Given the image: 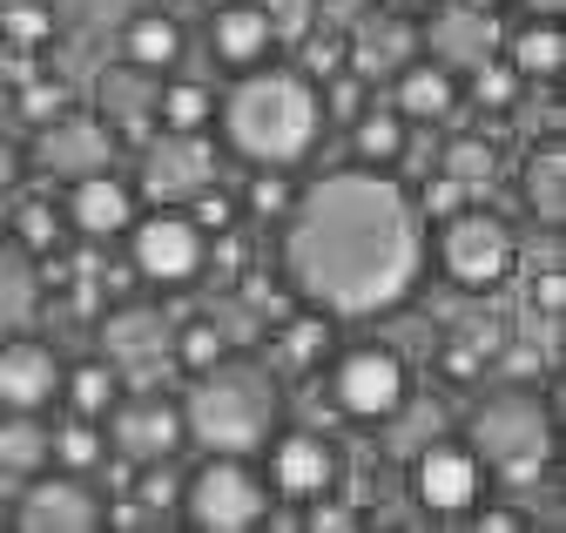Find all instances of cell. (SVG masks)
Here are the masks:
<instances>
[{"label":"cell","instance_id":"7a4b0ae2","mask_svg":"<svg viewBox=\"0 0 566 533\" xmlns=\"http://www.w3.org/2000/svg\"><path fill=\"white\" fill-rule=\"evenodd\" d=\"M217 128H223V143L243 163H256V169H291L324 136V95H317L311 75L256 61V69H237V88L217 102Z\"/></svg>","mask_w":566,"mask_h":533},{"label":"cell","instance_id":"c3c4849f","mask_svg":"<svg viewBox=\"0 0 566 533\" xmlns=\"http://www.w3.org/2000/svg\"><path fill=\"white\" fill-rule=\"evenodd\" d=\"M459 8H472V14H500V0H459Z\"/></svg>","mask_w":566,"mask_h":533},{"label":"cell","instance_id":"7402d4cb","mask_svg":"<svg viewBox=\"0 0 566 533\" xmlns=\"http://www.w3.org/2000/svg\"><path fill=\"white\" fill-rule=\"evenodd\" d=\"M122 61H128V69H149V75H169L176 61H182V28H176V14H156V8L128 14V28H122Z\"/></svg>","mask_w":566,"mask_h":533},{"label":"cell","instance_id":"836d02e7","mask_svg":"<svg viewBox=\"0 0 566 533\" xmlns=\"http://www.w3.org/2000/svg\"><path fill=\"white\" fill-rule=\"evenodd\" d=\"M472 102L492 108V115H506L520 102V75H513V61H500V48H492L485 61H472Z\"/></svg>","mask_w":566,"mask_h":533},{"label":"cell","instance_id":"b9f144b4","mask_svg":"<svg viewBox=\"0 0 566 533\" xmlns=\"http://www.w3.org/2000/svg\"><path fill=\"white\" fill-rule=\"evenodd\" d=\"M439 372H446L452 385H479V378H485V345H472V338H446Z\"/></svg>","mask_w":566,"mask_h":533},{"label":"cell","instance_id":"f546056e","mask_svg":"<svg viewBox=\"0 0 566 533\" xmlns=\"http://www.w3.org/2000/svg\"><path fill=\"white\" fill-rule=\"evenodd\" d=\"M8 237H14L28 257H48V250H61V243H67V217H61L54 196H28V203H14Z\"/></svg>","mask_w":566,"mask_h":533},{"label":"cell","instance_id":"484cf974","mask_svg":"<svg viewBox=\"0 0 566 533\" xmlns=\"http://www.w3.org/2000/svg\"><path fill=\"white\" fill-rule=\"evenodd\" d=\"M48 466V426L34 412H8L0 419V473L8 480H34Z\"/></svg>","mask_w":566,"mask_h":533},{"label":"cell","instance_id":"52a82bcc","mask_svg":"<svg viewBox=\"0 0 566 533\" xmlns=\"http://www.w3.org/2000/svg\"><path fill=\"white\" fill-rule=\"evenodd\" d=\"M128 237V263H135V278H149L156 291H182L202 278V250L209 237L196 230V217L182 203H156L149 217L135 210V223L122 230Z\"/></svg>","mask_w":566,"mask_h":533},{"label":"cell","instance_id":"ac0fdd59","mask_svg":"<svg viewBox=\"0 0 566 533\" xmlns=\"http://www.w3.org/2000/svg\"><path fill=\"white\" fill-rule=\"evenodd\" d=\"M270 21L256 0H217V14H209V54L223 61V69H256L270 54Z\"/></svg>","mask_w":566,"mask_h":533},{"label":"cell","instance_id":"e0dca14e","mask_svg":"<svg viewBox=\"0 0 566 533\" xmlns=\"http://www.w3.org/2000/svg\"><path fill=\"white\" fill-rule=\"evenodd\" d=\"M61 391V358L41 338H0V412H41Z\"/></svg>","mask_w":566,"mask_h":533},{"label":"cell","instance_id":"60d3db41","mask_svg":"<svg viewBox=\"0 0 566 533\" xmlns=\"http://www.w3.org/2000/svg\"><path fill=\"white\" fill-rule=\"evenodd\" d=\"M182 210L196 217V230H202V237H217V230H230V223H237V196H230L223 182H209V189H196V196H189Z\"/></svg>","mask_w":566,"mask_h":533},{"label":"cell","instance_id":"5b68a950","mask_svg":"<svg viewBox=\"0 0 566 533\" xmlns=\"http://www.w3.org/2000/svg\"><path fill=\"white\" fill-rule=\"evenodd\" d=\"M176 506H182L189 526H202V533H250V526L270 520V487H263V473H256L250 459L209 452L196 473L182 480V500H176Z\"/></svg>","mask_w":566,"mask_h":533},{"label":"cell","instance_id":"e575fe53","mask_svg":"<svg viewBox=\"0 0 566 533\" xmlns=\"http://www.w3.org/2000/svg\"><path fill=\"white\" fill-rule=\"evenodd\" d=\"M472 203V189L459 182V176H446V169H432L418 182V196H411V210H418V223H446V217H459Z\"/></svg>","mask_w":566,"mask_h":533},{"label":"cell","instance_id":"ba28073f","mask_svg":"<svg viewBox=\"0 0 566 533\" xmlns=\"http://www.w3.org/2000/svg\"><path fill=\"white\" fill-rule=\"evenodd\" d=\"M324 391H331V406H337L344 419L378 426V419H398V412H405L411 372H405V358H398L391 345H350V352H337Z\"/></svg>","mask_w":566,"mask_h":533},{"label":"cell","instance_id":"8d00e7d4","mask_svg":"<svg viewBox=\"0 0 566 533\" xmlns=\"http://www.w3.org/2000/svg\"><path fill=\"white\" fill-rule=\"evenodd\" d=\"M256 8L270 21V41H283V48H297L317 28V0H256Z\"/></svg>","mask_w":566,"mask_h":533},{"label":"cell","instance_id":"83f0119b","mask_svg":"<svg viewBox=\"0 0 566 533\" xmlns=\"http://www.w3.org/2000/svg\"><path fill=\"white\" fill-rule=\"evenodd\" d=\"M217 358H230V331L217 317H189V324H169V365L189 378V372H209Z\"/></svg>","mask_w":566,"mask_h":533},{"label":"cell","instance_id":"8992f818","mask_svg":"<svg viewBox=\"0 0 566 533\" xmlns=\"http://www.w3.org/2000/svg\"><path fill=\"white\" fill-rule=\"evenodd\" d=\"M439 271L459 284V291H500L506 278H513V263H520V243H513V230L492 217V210H459V217H446L439 223Z\"/></svg>","mask_w":566,"mask_h":533},{"label":"cell","instance_id":"9a60e30c","mask_svg":"<svg viewBox=\"0 0 566 533\" xmlns=\"http://www.w3.org/2000/svg\"><path fill=\"white\" fill-rule=\"evenodd\" d=\"M67 230L88 237V243H115L128 223H135V189L115 176V169H95V176H75L67 182V203H61Z\"/></svg>","mask_w":566,"mask_h":533},{"label":"cell","instance_id":"5bb4252c","mask_svg":"<svg viewBox=\"0 0 566 533\" xmlns=\"http://www.w3.org/2000/svg\"><path fill=\"white\" fill-rule=\"evenodd\" d=\"M102 513L108 506L82 487V473H61V466L54 473L41 466V473L21 487V500H14V526L21 533H95Z\"/></svg>","mask_w":566,"mask_h":533},{"label":"cell","instance_id":"74e56055","mask_svg":"<svg viewBox=\"0 0 566 533\" xmlns=\"http://www.w3.org/2000/svg\"><path fill=\"white\" fill-rule=\"evenodd\" d=\"M297 75H311L317 88H324L331 75H344V41H337V34H317V28H311V34L297 41Z\"/></svg>","mask_w":566,"mask_h":533},{"label":"cell","instance_id":"4fadbf2b","mask_svg":"<svg viewBox=\"0 0 566 533\" xmlns=\"http://www.w3.org/2000/svg\"><path fill=\"white\" fill-rule=\"evenodd\" d=\"M108 419V446L122 452V459H176V446H182V406L176 398H163V391H128V398H115V406L102 412Z\"/></svg>","mask_w":566,"mask_h":533},{"label":"cell","instance_id":"d4e9b609","mask_svg":"<svg viewBox=\"0 0 566 533\" xmlns=\"http://www.w3.org/2000/svg\"><path fill=\"white\" fill-rule=\"evenodd\" d=\"M331 352V317L324 311H297V317H276V345H270V358L276 365H291V372H304V365H317Z\"/></svg>","mask_w":566,"mask_h":533},{"label":"cell","instance_id":"7bdbcfd3","mask_svg":"<svg viewBox=\"0 0 566 533\" xmlns=\"http://www.w3.org/2000/svg\"><path fill=\"white\" fill-rule=\"evenodd\" d=\"M283 203H291V182H283V169H256V182H250V217H256V223H276Z\"/></svg>","mask_w":566,"mask_h":533},{"label":"cell","instance_id":"bcb514c9","mask_svg":"<svg viewBox=\"0 0 566 533\" xmlns=\"http://www.w3.org/2000/svg\"><path fill=\"white\" fill-rule=\"evenodd\" d=\"M559 8H566V0H526V14H533V21H559Z\"/></svg>","mask_w":566,"mask_h":533},{"label":"cell","instance_id":"2e32d148","mask_svg":"<svg viewBox=\"0 0 566 533\" xmlns=\"http://www.w3.org/2000/svg\"><path fill=\"white\" fill-rule=\"evenodd\" d=\"M102 358L108 365H122V378L135 372H156V365H169V317L156 311V304H115L108 317H102Z\"/></svg>","mask_w":566,"mask_h":533},{"label":"cell","instance_id":"7dc6e473","mask_svg":"<svg viewBox=\"0 0 566 533\" xmlns=\"http://www.w3.org/2000/svg\"><path fill=\"white\" fill-rule=\"evenodd\" d=\"M378 8H385V14H424L432 0H378Z\"/></svg>","mask_w":566,"mask_h":533},{"label":"cell","instance_id":"8fae6325","mask_svg":"<svg viewBox=\"0 0 566 533\" xmlns=\"http://www.w3.org/2000/svg\"><path fill=\"white\" fill-rule=\"evenodd\" d=\"M115 136L102 115H82V108H61L54 122H41L34 136V169H48L54 182H75V176H95V169H115Z\"/></svg>","mask_w":566,"mask_h":533},{"label":"cell","instance_id":"ee69618b","mask_svg":"<svg viewBox=\"0 0 566 533\" xmlns=\"http://www.w3.org/2000/svg\"><path fill=\"white\" fill-rule=\"evenodd\" d=\"M472 513H479V506H472ZM479 526H485V533H513V526H526V520H520L513 506H492V513H479Z\"/></svg>","mask_w":566,"mask_h":533},{"label":"cell","instance_id":"d6986e66","mask_svg":"<svg viewBox=\"0 0 566 533\" xmlns=\"http://www.w3.org/2000/svg\"><path fill=\"white\" fill-rule=\"evenodd\" d=\"M459 75L446 69V61H405V75H398V88H391V108L405 115V122H446L452 108H459Z\"/></svg>","mask_w":566,"mask_h":533},{"label":"cell","instance_id":"ab89813d","mask_svg":"<svg viewBox=\"0 0 566 533\" xmlns=\"http://www.w3.org/2000/svg\"><path fill=\"white\" fill-rule=\"evenodd\" d=\"M559 297H566L559 257H553V263H533V271H526V304H533V317H539L546 331H559Z\"/></svg>","mask_w":566,"mask_h":533},{"label":"cell","instance_id":"f6af8a7d","mask_svg":"<svg viewBox=\"0 0 566 533\" xmlns=\"http://www.w3.org/2000/svg\"><path fill=\"white\" fill-rule=\"evenodd\" d=\"M14 176H21V149L0 136V189H14Z\"/></svg>","mask_w":566,"mask_h":533},{"label":"cell","instance_id":"ffe728a7","mask_svg":"<svg viewBox=\"0 0 566 533\" xmlns=\"http://www.w3.org/2000/svg\"><path fill=\"white\" fill-rule=\"evenodd\" d=\"M48 291H41V271H34V257L14 243V237H0V338H14V331H28L41 317Z\"/></svg>","mask_w":566,"mask_h":533},{"label":"cell","instance_id":"603a6c76","mask_svg":"<svg viewBox=\"0 0 566 533\" xmlns=\"http://www.w3.org/2000/svg\"><path fill=\"white\" fill-rule=\"evenodd\" d=\"M54 398H61V406L75 412V419H102L115 398H122V365H108V358H82V365H67Z\"/></svg>","mask_w":566,"mask_h":533},{"label":"cell","instance_id":"9c48e42d","mask_svg":"<svg viewBox=\"0 0 566 533\" xmlns=\"http://www.w3.org/2000/svg\"><path fill=\"white\" fill-rule=\"evenodd\" d=\"M411 493L424 513L439 520H465L479 500H485V466L472 459L465 439H432L418 459H411Z\"/></svg>","mask_w":566,"mask_h":533},{"label":"cell","instance_id":"4dcf8cb0","mask_svg":"<svg viewBox=\"0 0 566 533\" xmlns=\"http://www.w3.org/2000/svg\"><path fill=\"white\" fill-rule=\"evenodd\" d=\"M108 459V439L95 432V419H75L67 412L54 432H48V466H61V473H88V466Z\"/></svg>","mask_w":566,"mask_h":533},{"label":"cell","instance_id":"4316f807","mask_svg":"<svg viewBox=\"0 0 566 533\" xmlns=\"http://www.w3.org/2000/svg\"><path fill=\"white\" fill-rule=\"evenodd\" d=\"M350 143H358L365 169H391L405 156V115L398 108H358L350 115Z\"/></svg>","mask_w":566,"mask_h":533},{"label":"cell","instance_id":"d6a6232c","mask_svg":"<svg viewBox=\"0 0 566 533\" xmlns=\"http://www.w3.org/2000/svg\"><path fill=\"white\" fill-rule=\"evenodd\" d=\"M439 169L459 176L465 189H485L492 176H500V149H492L485 136H465L459 128V136H446V149H439Z\"/></svg>","mask_w":566,"mask_h":533},{"label":"cell","instance_id":"30bf717a","mask_svg":"<svg viewBox=\"0 0 566 533\" xmlns=\"http://www.w3.org/2000/svg\"><path fill=\"white\" fill-rule=\"evenodd\" d=\"M217 182V143L202 136H182V128H156L149 143H142V189L156 196V203H189L196 189Z\"/></svg>","mask_w":566,"mask_h":533},{"label":"cell","instance_id":"cb8c5ba5","mask_svg":"<svg viewBox=\"0 0 566 533\" xmlns=\"http://www.w3.org/2000/svg\"><path fill=\"white\" fill-rule=\"evenodd\" d=\"M506 61L520 82H553L566 69V41H559V21H526L513 41H506Z\"/></svg>","mask_w":566,"mask_h":533},{"label":"cell","instance_id":"277c9868","mask_svg":"<svg viewBox=\"0 0 566 533\" xmlns=\"http://www.w3.org/2000/svg\"><path fill=\"white\" fill-rule=\"evenodd\" d=\"M465 446L506 493H533L553 466V406L533 385H500L472 406Z\"/></svg>","mask_w":566,"mask_h":533},{"label":"cell","instance_id":"7c38bea8","mask_svg":"<svg viewBox=\"0 0 566 533\" xmlns=\"http://www.w3.org/2000/svg\"><path fill=\"white\" fill-rule=\"evenodd\" d=\"M263 487L270 500H317L337 487V446L324 432H270L263 439Z\"/></svg>","mask_w":566,"mask_h":533},{"label":"cell","instance_id":"44dd1931","mask_svg":"<svg viewBox=\"0 0 566 533\" xmlns=\"http://www.w3.org/2000/svg\"><path fill=\"white\" fill-rule=\"evenodd\" d=\"M520 203H526V217L546 223V230L566 223V149H559V136L539 143V149L520 163Z\"/></svg>","mask_w":566,"mask_h":533},{"label":"cell","instance_id":"3957f363","mask_svg":"<svg viewBox=\"0 0 566 533\" xmlns=\"http://www.w3.org/2000/svg\"><path fill=\"white\" fill-rule=\"evenodd\" d=\"M276 432V378L250 358H217L209 372H189L182 391V439L202 452H237L256 459Z\"/></svg>","mask_w":566,"mask_h":533},{"label":"cell","instance_id":"d590c367","mask_svg":"<svg viewBox=\"0 0 566 533\" xmlns=\"http://www.w3.org/2000/svg\"><path fill=\"white\" fill-rule=\"evenodd\" d=\"M176 500H182L176 459H142V473H135V506H142V513H176Z\"/></svg>","mask_w":566,"mask_h":533},{"label":"cell","instance_id":"1f68e13d","mask_svg":"<svg viewBox=\"0 0 566 533\" xmlns=\"http://www.w3.org/2000/svg\"><path fill=\"white\" fill-rule=\"evenodd\" d=\"M156 122L196 136V128L217 122V95H209L202 82H163V88H156Z\"/></svg>","mask_w":566,"mask_h":533},{"label":"cell","instance_id":"f1b7e54d","mask_svg":"<svg viewBox=\"0 0 566 533\" xmlns=\"http://www.w3.org/2000/svg\"><path fill=\"white\" fill-rule=\"evenodd\" d=\"M54 34H61L54 0H0V41L14 54H41Z\"/></svg>","mask_w":566,"mask_h":533},{"label":"cell","instance_id":"f35d334b","mask_svg":"<svg viewBox=\"0 0 566 533\" xmlns=\"http://www.w3.org/2000/svg\"><path fill=\"white\" fill-rule=\"evenodd\" d=\"M61 108H75L61 82H41V75H28V82L14 88V115H21V122H34V128H41V122H54Z\"/></svg>","mask_w":566,"mask_h":533},{"label":"cell","instance_id":"6da1fadb","mask_svg":"<svg viewBox=\"0 0 566 533\" xmlns=\"http://www.w3.org/2000/svg\"><path fill=\"white\" fill-rule=\"evenodd\" d=\"M424 223L411 189L385 169H331L276 217V278L297 304L337 317H378L418 291Z\"/></svg>","mask_w":566,"mask_h":533}]
</instances>
